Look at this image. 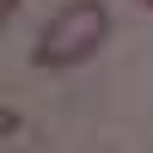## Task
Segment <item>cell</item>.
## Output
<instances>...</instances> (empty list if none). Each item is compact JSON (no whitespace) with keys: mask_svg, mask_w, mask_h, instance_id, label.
<instances>
[{"mask_svg":"<svg viewBox=\"0 0 153 153\" xmlns=\"http://www.w3.org/2000/svg\"><path fill=\"white\" fill-rule=\"evenodd\" d=\"M104 37H110V12L98 6V0H74V6H61L55 19L43 25L31 61H37V68H49V74H55V68H80V61L98 55Z\"/></svg>","mask_w":153,"mask_h":153,"instance_id":"cell-1","label":"cell"},{"mask_svg":"<svg viewBox=\"0 0 153 153\" xmlns=\"http://www.w3.org/2000/svg\"><path fill=\"white\" fill-rule=\"evenodd\" d=\"M141 6H153V0H141Z\"/></svg>","mask_w":153,"mask_h":153,"instance_id":"cell-2","label":"cell"}]
</instances>
